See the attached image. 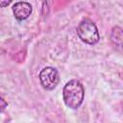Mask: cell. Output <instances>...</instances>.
Wrapping results in <instances>:
<instances>
[{
    "instance_id": "6da1fadb",
    "label": "cell",
    "mask_w": 123,
    "mask_h": 123,
    "mask_svg": "<svg viewBox=\"0 0 123 123\" xmlns=\"http://www.w3.org/2000/svg\"><path fill=\"white\" fill-rule=\"evenodd\" d=\"M84 97L85 88L79 80L72 79L64 85L62 89V99L67 108L77 110L83 104Z\"/></svg>"
},
{
    "instance_id": "7a4b0ae2",
    "label": "cell",
    "mask_w": 123,
    "mask_h": 123,
    "mask_svg": "<svg viewBox=\"0 0 123 123\" xmlns=\"http://www.w3.org/2000/svg\"><path fill=\"white\" fill-rule=\"evenodd\" d=\"M79 38L89 45H94L100 40V35L96 24L89 18L83 19L77 27Z\"/></svg>"
},
{
    "instance_id": "3957f363",
    "label": "cell",
    "mask_w": 123,
    "mask_h": 123,
    "mask_svg": "<svg viewBox=\"0 0 123 123\" xmlns=\"http://www.w3.org/2000/svg\"><path fill=\"white\" fill-rule=\"evenodd\" d=\"M38 79L41 86L46 90H53L60 82V75L56 68L46 66L39 72Z\"/></svg>"
},
{
    "instance_id": "277c9868",
    "label": "cell",
    "mask_w": 123,
    "mask_h": 123,
    "mask_svg": "<svg viewBox=\"0 0 123 123\" xmlns=\"http://www.w3.org/2000/svg\"><path fill=\"white\" fill-rule=\"evenodd\" d=\"M12 12L14 17L18 20V21H23L25 19H27L32 12H33V7L29 2H25V1H18L15 2L12 5Z\"/></svg>"
},
{
    "instance_id": "5b68a950",
    "label": "cell",
    "mask_w": 123,
    "mask_h": 123,
    "mask_svg": "<svg viewBox=\"0 0 123 123\" xmlns=\"http://www.w3.org/2000/svg\"><path fill=\"white\" fill-rule=\"evenodd\" d=\"M122 29L119 27V26H114L112 29H111V40L118 45V46H121L122 44Z\"/></svg>"
},
{
    "instance_id": "8992f818",
    "label": "cell",
    "mask_w": 123,
    "mask_h": 123,
    "mask_svg": "<svg viewBox=\"0 0 123 123\" xmlns=\"http://www.w3.org/2000/svg\"><path fill=\"white\" fill-rule=\"evenodd\" d=\"M8 107V102L2 97L0 96V112H3Z\"/></svg>"
},
{
    "instance_id": "52a82bcc",
    "label": "cell",
    "mask_w": 123,
    "mask_h": 123,
    "mask_svg": "<svg viewBox=\"0 0 123 123\" xmlns=\"http://www.w3.org/2000/svg\"><path fill=\"white\" fill-rule=\"evenodd\" d=\"M12 2L11 1H0V7L1 8H6L7 6H9Z\"/></svg>"
}]
</instances>
